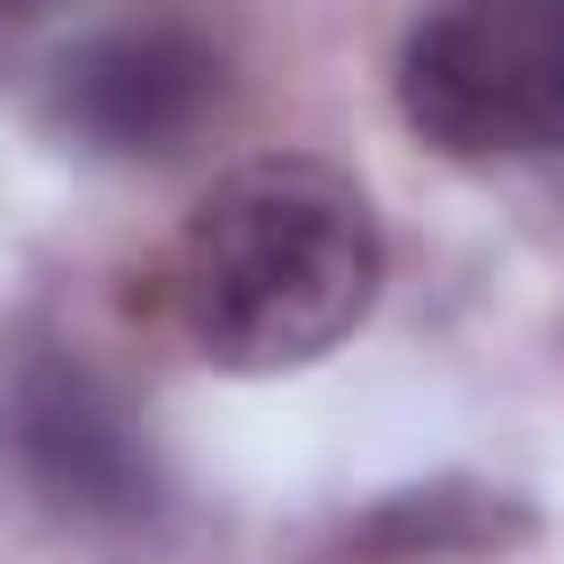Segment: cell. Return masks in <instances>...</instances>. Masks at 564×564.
I'll list each match as a JSON object with an SVG mask.
<instances>
[{
	"label": "cell",
	"mask_w": 564,
	"mask_h": 564,
	"mask_svg": "<svg viewBox=\"0 0 564 564\" xmlns=\"http://www.w3.org/2000/svg\"><path fill=\"white\" fill-rule=\"evenodd\" d=\"M397 115L441 159L564 141V0H441L397 53Z\"/></svg>",
	"instance_id": "7a4b0ae2"
},
{
	"label": "cell",
	"mask_w": 564,
	"mask_h": 564,
	"mask_svg": "<svg viewBox=\"0 0 564 564\" xmlns=\"http://www.w3.org/2000/svg\"><path fill=\"white\" fill-rule=\"evenodd\" d=\"M44 9H53V0H0V44H9V35H18V26H35V18H44Z\"/></svg>",
	"instance_id": "5b68a950"
},
{
	"label": "cell",
	"mask_w": 564,
	"mask_h": 564,
	"mask_svg": "<svg viewBox=\"0 0 564 564\" xmlns=\"http://www.w3.org/2000/svg\"><path fill=\"white\" fill-rule=\"evenodd\" d=\"M9 441L26 458V476L44 485V502L79 511V520H141L159 502V467L150 441L132 432V414L70 361H44L18 379L9 405Z\"/></svg>",
	"instance_id": "277c9868"
},
{
	"label": "cell",
	"mask_w": 564,
	"mask_h": 564,
	"mask_svg": "<svg viewBox=\"0 0 564 564\" xmlns=\"http://www.w3.org/2000/svg\"><path fill=\"white\" fill-rule=\"evenodd\" d=\"M388 238L370 194L326 159L229 167L167 247V308L212 370H308L379 300Z\"/></svg>",
	"instance_id": "6da1fadb"
},
{
	"label": "cell",
	"mask_w": 564,
	"mask_h": 564,
	"mask_svg": "<svg viewBox=\"0 0 564 564\" xmlns=\"http://www.w3.org/2000/svg\"><path fill=\"white\" fill-rule=\"evenodd\" d=\"M220 106V53L176 26H97L44 70V132L79 159H167L185 150Z\"/></svg>",
	"instance_id": "3957f363"
}]
</instances>
